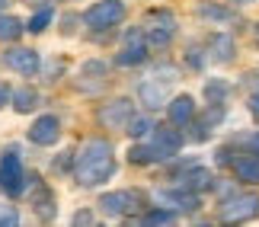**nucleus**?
<instances>
[{
  "label": "nucleus",
  "mask_w": 259,
  "mask_h": 227,
  "mask_svg": "<svg viewBox=\"0 0 259 227\" xmlns=\"http://www.w3.org/2000/svg\"><path fill=\"white\" fill-rule=\"evenodd\" d=\"M115 173V151L106 138H90L80 147V154L74 157V179L93 189V186H103L106 179H112Z\"/></svg>",
  "instance_id": "obj_1"
},
{
  "label": "nucleus",
  "mask_w": 259,
  "mask_h": 227,
  "mask_svg": "<svg viewBox=\"0 0 259 227\" xmlns=\"http://www.w3.org/2000/svg\"><path fill=\"white\" fill-rule=\"evenodd\" d=\"M141 29H144L147 45L166 48L173 42V35H176V16L170 13V10H151V13H144Z\"/></svg>",
  "instance_id": "obj_2"
},
{
  "label": "nucleus",
  "mask_w": 259,
  "mask_h": 227,
  "mask_svg": "<svg viewBox=\"0 0 259 227\" xmlns=\"http://www.w3.org/2000/svg\"><path fill=\"white\" fill-rule=\"evenodd\" d=\"M256 214H259V195L256 192H240V195H231V199L221 202V221H227V224L253 221Z\"/></svg>",
  "instance_id": "obj_3"
},
{
  "label": "nucleus",
  "mask_w": 259,
  "mask_h": 227,
  "mask_svg": "<svg viewBox=\"0 0 259 227\" xmlns=\"http://www.w3.org/2000/svg\"><path fill=\"white\" fill-rule=\"evenodd\" d=\"M144 205V195L135 192V189H118V192H106L103 199H99V208H103V214H109V218H125V214L138 211Z\"/></svg>",
  "instance_id": "obj_4"
},
{
  "label": "nucleus",
  "mask_w": 259,
  "mask_h": 227,
  "mask_svg": "<svg viewBox=\"0 0 259 227\" xmlns=\"http://www.w3.org/2000/svg\"><path fill=\"white\" fill-rule=\"evenodd\" d=\"M125 19V4L122 0H99V4H93L87 10L83 23L90 29H112Z\"/></svg>",
  "instance_id": "obj_5"
},
{
  "label": "nucleus",
  "mask_w": 259,
  "mask_h": 227,
  "mask_svg": "<svg viewBox=\"0 0 259 227\" xmlns=\"http://www.w3.org/2000/svg\"><path fill=\"white\" fill-rule=\"evenodd\" d=\"M23 186H26V173H23V163H19V154L7 151L0 157V189L7 195H19Z\"/></svg>",
  "instance_id": "obj_6"
},
{
  "label": "nucleus",
  "mask_w": 259,
  "mask_h": 227,
  "mask_svg": "<svg viewBox=\"0 0 259 227\" xmlns=\"http://www.w3.org/2000/svg\"><path fill=\"white\" fill-rule=\"evenodd\" d=\"M132 115H135V103L128 100V96H118V100H109V103L99 106L96 122L103 128H125Z\"/></svg>",
  "instance_id": "obj_7"
},
{
  "label": "nucleus",
  "mask_w": 259,
  "mask_h": 227,
  "mask_svg": "<svg viewBox=\"0 0 259 227\" xmlns=\"http://www.w3.org/2000/svg\"><path fill=\"white\" fill-rule=\"evenodd\" d=\"M147 58V38H144V29H128L125 32V45H122V52L115 55V64H122V67H135V64H141Z\"/></svg>",
  "instance_id": "obj_8"
},
{
  "label": "nucleus",
  "mask_w": 259,
  "mask_h": 227,
  "mask_svg": "<svg viewBox=\"0 0 259 227\" xmlns=\"http://www.w3.org/2000/svg\"><path fill=\"white\" fill-rule=\"evenodd\" d=\"M157 199H160L166 208H173V211H195L198 205H202L198 192L186 189V186H176V189H160V192H157Z\"/></svg>",
  "instance_id": "obj_9"
},
{
  "label": "nucleus",
  "mask_w": 259,
  "mask_h": 227,
  "mask_svg": "<svg viewBox=\"0 0 259 227\" xmlns=\"http://www.w3.org/2000/svg\"><path fill=\"white\" fill-rule=\"evenodd\" d=\"M58 138H61V122L55 115H38L35 125L29 128V141L38 144V147H52Z\"/></svg>",
  "instance_id": "obj_10"
},
{
  "label": "nucleus",
  "mask_w": 259,
  "mask_h": 227,
  "mask_svg": "<svg viewBox=\"0 0 259 227\" xmlns=\"http://www.w3.org/2000/svg\"><path fill=\"white\" fill-rule=\"evenodd\" d=\"M4 61L10 71H16V74H23V77H32L38 71V52L35 48H10V52L4 55Z\"/></svg>",
  "instance_id": "obj_11"
},
{
  "label": "nucleus",
  "mask_w": 259,
  "mask_h": 227,
  "mask_svg": "<svg viewBox=\"0 0 259 227\" xmlns=\"http://www.w3.org/2000/svg\"><path fill=\"white\" fill-rule=\"evenodd\" d=\"M157 151H160V157L163 160H170V157H176L179 151H183V134H179V128H173V122H170V128H157L154 125V141H151Z\"/></svg>",
  "instance_id": "obj_12"
},
{
  "label": "nucleus",
  "mask_w": 259,
  "mask_h": 227,
  "mask_svg": "<svg viewBox=\"0 0 259 227\" xmlns=\"http://www.w3.org/2000/svg\"><path fill=\"white\" fill-rule=\"evenodd\" d=\"M176 179H179V186H186V189H192L198 195L214 189V176H211V170H205V166H189V170L179 173Z\"/></svg>",
  "instance_id": "obj_13"
},
{
  "label": "nucleus",
  "mask_w": 259,
  "mask_h": 227,
  "mask_svg": "<svg viewBox=\"0 0 259 227\" xmlns=\"http://www.w3.org/2000/svg\"><path fill=\"white\" fill-rule=\"evenodd\" d=\"M166 115H170L173 125H192L195 122V100L189 93L176 96V100L166 103Z\"/></svg>",
  "instance_id": "obj_14"
},
{
  "label": "nucleus",
  "mask_w": 259,
  "mask_h": 227,
  "mask_svg": "<svg viewBox=\"0 0 259 227\" xmlns=\"http://www.w3.org/2000/svg\"><path fill=\"white\" fill-rule=\"evenodd\" d=\"M166 83L163 77H157V80H144L141 86H138V96H141V103L147 106V109H160V106L166 103Z\"/></svg>",
  "instance_id": "obj_15"
},
{
  "label": "nucleus",
  "mask_w": 259,
  "mask_h": 227,
  "mask_svg": "<svg viewBox=\"0 0 259 227\" xmlns=\"http://www.w3.org/2000/svg\"><path fill=\"white\" fill-rule=\"evenodd\" d=\"M32 208L38 211L42 221L55 218V195H52V189H48L45 183H38V176H35V189H32Z\"/></svg>",
  "instance_id": "obj_16"
},
{
  "label": "nucleus",
  "mask_w": 259,
  "mask_h": 227,
  "mask_svg": "<svg viewBox=\"0 0 259 227\" xmlns=\"http://www.w3.org/2000/svg\"><path fill=\"white\" fill-rule=\"evenodd\" d=\"M208 48H211V58L218 64H231L234 61V52H237V45H234V35H227V32H218L211 35V42H208Z\"/></svg>",
  "instance_id": "obj_17"
},
{
  "label": "nucleus",
  "mask_w": 259,
  "mask_h": 227,
  "mask_svg": "<svg viewBox=\"0 0 259 227\" xmlns=\"http://www.w3.org/2000/svg\"><path fill=\"white\" fill-rule=\"evenodd\" d=\"M231 166H234V176H237L240 183H250V186L259 183V157H253V154L237 157Z\"/></svg>",
  "instance_id": "obj_18"
},
{
  "label": "nucleus",
  "mask_w": 259,
  "mask_h": 227,
  "mask_svg": "<svg viewBox=\"0 0 259 227\" xmlns=\"http://www.w3.org/2000/svg\"><path fill=\"white\" fill-rule=\"evenodd\" d=\"M128 160L135 166H151V163H160L163 157H160V151H157L154 144H135L132 151H128Z\"/></svg>",
  "instance_id": "obj_19"
},
{
  "label": "nucleus",
  "mask_w": 259,
  "mask_h": 227,
  "mask_svg": "<svg viewBox=\"0 0 259 227\" xmlns=\"http://www.w3.org/2000/svg\"><path fill=\"white\" fill-rule=\"evenodd\" d=\"M38 106V93L32 90V86H19V90H13V109L16 112H32Z\"/></svg>",
  "instance_id": "obj_20"
},
{
  "label": "nucleus",
  "mask_w": 259,
  "mask_h": 227,
  "mask_svg": "<svg viewBox=\"0 0 259 227\" xmlns=\"http://www.w3.org/2000/svg\"><path fill=\"white\" fill-rule=\"evenodd\" d=\"M23 19H16V16H7V13H0V42H16L19 35H23Z\"/></svg>",
  "instance_id": "obj_21"
},
{
  "label": "nucleus",
  "mask_w": 259,
  "mask_h": 227,
  "mask_svg": "<svg viewBox=\"0 0 259 227\" xmlns=\"http://www.w3.org/2000/svg\"><path fill=\"white\" fill-rule=\"evenodd\" d=\"M176 221V211L166 208V205H160V208H151L144 214V224L147 227H160V224H173Z\"/></svg>",
  "instance_id": "obj_22"
},
{
  "label": "nucleus",
  "mask_w": 259,
  "mask_h": 227,
  "mask_svg": "<svg viewBox=\"0 0 259 227\" xmlns=\"http://www.w3.org/2000/svg\"><path fill=\"white\" fill-rule=\"evenodd\" d=\"M227 93H231V86H227L224 80H208L205 83V100L208 103H227Z\"/></svg>",
  "instance_id": "obj_23"
},
{
  "label": "nucleus",
  "mask_w": 259,
  "mask_h": 227,
  "mask_svg": "<svg viewBox=\"0 0 259 227\" xmlns=\"http://www.w3.org/2000/svg\"><path fill=\"white\" fill-rule=\"evenodd\" d=\"M151 128H154V122H151L147 115H132V118H128V125H125V131L138 141V138H144L147 131H151Z\"/></svg>",
  "instance_id": "obj_24"
},
{
  "label": "nucleus",
  "mask_w": 259,
  "mask_h": 227,
  "mask_svg": "<svg viewBox=\"0 0 259 227\" xmlns=\"http://www.w3.org/2000/svg\"><path fill=\"white\" fill-rule=\"evenodd\" d=\"M48 23H52V7H42L38 13H32V19L26 23V29L38 35V32H45V29H48Z\"/></svg>",
  "instance_id": "obj_25"
},
{
  "label": "nucleus",
  "mask_w": 259,
  "mask_h": 227,
  "mask_svg": "<svg viewBox=\"0 0 259 227\" xmlns=\"http://www.w3.org/2000/svg\"><path fill=\"white\" fill-rule=\"evenodd\" d=\"M198 13L205 19H218V23H227V19H234V13L227 7H218V4H202L198 7Z\"/></svg>",
  "instance_id": "obj_26"
},
{
  "label": "nucleus",
  "mask_w": 259,
  "mask_h": 227,
  "mask_svg": "<svg viewBox=\"0 0 259 227\" xmlns=\"http://www.w3.org/2000/svg\"><path fill=\"white\" fill-rule=\"evenodd\" d=\"M19 224V211L13 205H0V227H16Z\"/></svg>",
  "instance_id": "obj_27"
},
{
  "label": "nucleus",
  "mask_w": 259,
  "mask_h": 227,
  "mask_svg": "<svg viewBox=\"0 0 259 227\" xmlns=\"http://www.w3.org/2000/svg\"><path fill=\"white\" fill-rule=\"evenodd\" d=\"M106 71H109V67H106L103 61H87V64H83V74H93V77H103Z\"/></svg>",
  "instance_id": "obj_28"
},
{
  "label": "nucleus",
  "mask_w": 259,
  "mask_h": 227,
  "mask_svg": "<svg viewBox=\"0 0 259 227\" xmlns=\"http://www.w3.org/2000/svg\"><path fill=\"white\" fill-rule=\"evenodd\" d=\"M74 224H77V227L93 224V211H77V214H74Z\"/></svg>",
  "instance_id": "obj_29"
},
{
  "label": "nucleus",
  "mask_w": 259,
  "mask_h": 227,
  "mask_svg": "<svg viewBox=\"0 0 259 227\" xmlns=\"http://www.w3.org/2000/svg\"><path fill=\"white\" fill-rule=\"evenodd\" d=\"M195 52H198V48H189V55H186V61H189V64H192V67H195V71H198V67H202V55H195Z\"/></svg>",
  "instance_id": "obj_30"
},
{
  "label": "nucleus",
  "mask_w": 259,
  "mask_h": 227,
  "mask_svg": "<svg viewBox=\"0 0 259 227\" xmlns=\"http://www.w3.org/2000/svg\"><path fill=\"white\" fill-rule=\"evenodd\" d=\"M10 100H13V93H10V86H7V83H0V109H4V106H7Z\"/></svg>",
  "instance_id": "obj_31"
},
{
  "label": "nucleus",
  "mask_w": 259,
  "mask_h": 227,
  "mask_svg": "<svg viewBox=\"0 0 259 227\" xmlns=\"http://www.w3.org/2000/svg\"><path fill=\"white\" fill-rule=\"evenodd\" d=\"M246 106H250V115L259 122V93H256V96H250V103H246Z\"/></svg>",
  "instance_id": "obj_32"
},
{
  "label": "nucleus",
  "mask_w": 259,
  "mask_h": 227,
  "mask_svg": "<svg viewBox=\"0 0 259 227\" xmlns=\"http://www.w3.org/2000/svg\"><path fill=\"white\" fill-rule=\"evenodd\" d=\"M74 23L77 16H64V35H74Z\"/></svg>",
  "instance_id": "obj_33"
},
{
  "label": "nucleus",
  "mask_w": 259,
  "mask_h": 227,
  "mask_svg": "<svg viewBox=\"0 0 259 227\" xmlns=\"http://www.w3.org/2000/svg\"><path fill=\"white\" fill-rule=\"evenodd\" d=\"M246 144H250V154H253V157H259V131H256V134H253Z\"/></svg>",
  "instance_id": "obj_34"
},
{
  "label": "nucleus",
  "mask_w": 259,
  "mask_h": 227,
  "mask_svg": "<svg viewBox=\"0 0 259 227\" xmlns=\"http://www.w3.org/2000/svg\"><path fill=\"white\" fill-rule=\"evenodd\" d=\"M29 4H38V7H48V4H52V0H29Z\"/></svg>",
  "instance_id": "obj_35"
},
{
  "label": "nucleus",
  "mask_w": 259,
  "mask_h": 227,
  "mask_svg": "<svg viewBox=\"0 0 259 227\" xmlns=\"http://www.w3.org/2000/svg\"><path fill=\"white\" fill-rule=\"evenodd\" d=\"M10 7V0H0V13H4V10Z\"/></svg>",
  "instance_id": "obj_36"
},
{
  "label": "nucleus",
  "mask_w": 259,
  "mask_h": 227,
  "mask_svg": "<svg viewBox=\"0 0 259 227\" xmlns=\"http://www.w3.org/2000/svg\"><path fill=\"white\" fill-rule=\"evenodd\" d=\"M256 42H259V26H256Z\"/></svg>",
  "instance_id": "obj_37"
},
{
  "label": "nucleus",
  "mask_w": 259,
  "mask_h": 227,
  "mask_svg": "<svg viewBox=\"0 0 259 227\" xmlns=\"http://www.w3.org/2000/svg\"><path fill=\"white\" fill-rule=\"evenodd\" d=\"M240 4H250V0H240Z\"/></svg>",
  "instance_id": "obj_38"
}]
</instances>
